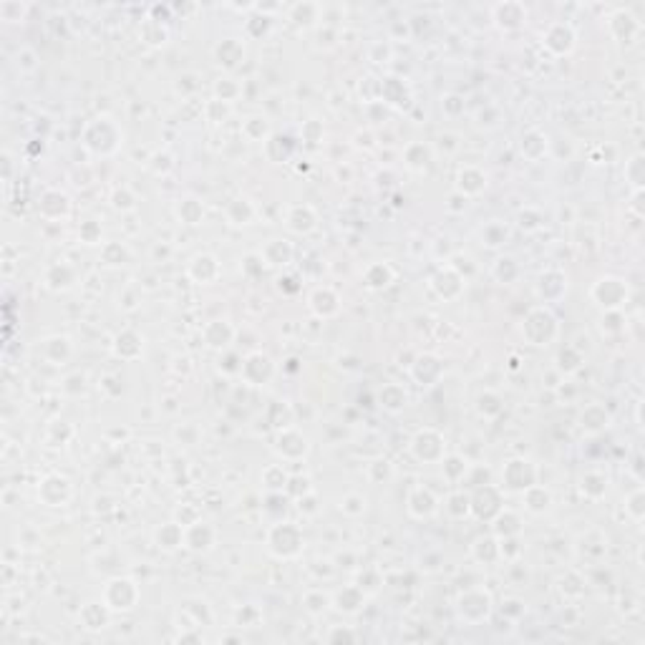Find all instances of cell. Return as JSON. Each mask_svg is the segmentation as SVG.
<instances>
[{"instance_id":"cell-1","label":"cell","mask_w":645,"mask_h":645,"mask_svg":"<svg viewBox=\"0 0 645 645\" xmlns=\"http://www.w3.org/2000/svg\"><path fill=\"white\" fill-rule=\"evenodd\" d=\"M542 43L555 56H564V53H570L575 48V30L567 23H552L542 33Z\"/></svg>"},{"instance_id":"cell-2","label":"cell","mask_w":645,"mask_h":645,"mask_svg":"<svg viewBox=\"0 0 645 645\" xmlns=\"http://www.w3.org/2000/svg\"><path fill=\"white\" fill-rule=\"evenodd\" d=\"M491 18L497 21L502 30H517L527 21V8L517 0H504V3H497L491 8Z\"/></svg>"},{"instance_id":"cell-3","label":"cell","mask_w":645,"mask_h":645,"mask_svg":"<svg viewBox=\"0 0 645 645\" xmlns=\"http://www.w3.org/2000/svg\"><path fill=\"white\" fill-rule=\"evenodd\" d=\"M524 336L535 345H544L555 336V318L547 310H532L524 322Z\"/></svg>"},{"instance_id":"cell-4","label":"cell","mask_w":645,"mask_h":645,"mask_svg":"<svg viewBox=\"0 0 645 645\" xmlns=\"http://www.w3.org/2000/svg\"><path fill=\"white\" fill-rule=\"evenodd\" d=\"M593 295L600 300V305H605V308H617L620 303H623V298L628 295V290H625V285L620 283V280H600L597 283V287L593 290Z\"/></svg>"},{"instance_id":"cell-5","label":"cell","mask_w":645,"mask_h":645,"mask_svg":"<svg viewBox=\"0 0 645 645\" xmlns=\"http://www.w3.org/2000/svg\"><path fill=\"white\" fill-rule=\"evenodd\" d=\"M300 535L293 524H280L270 532V547L275 555H283V557H293L295 552L300 550V544H290V537Z\"/></svg>"},{"instance_id":"cell-6","label":"cell","mask_w":645,"mask_h":645,"mask_svg":"<svg viewBox=\"0 0 645 645\" xmlns=\"http://www.w3.org/2000/svg\"><path fill=\"white\" fill-rule=\"evenodd\" d=\"M240 371L245 373V378H247L249 383H265L272 376V363L267 356L255 353V356H249V358L245 360V366H242Z\"/></svg>"},{"instance_id":"cell-7","label":"cell","mask_w":645,"mask_h":645,"mask_svg":"<svg viewBox=\"0 0 645 645\" xmlns=\"http://www.w3.org/2000/svg\"><path fill=\"white\" fill-rule=\"evenodd\" d=\"M610 33L617 38V41H631L635 33H638V21L631 10H615L610 15Z\"/></svg>"},{"instance_id":"cell-8","label":"cell","mask_w":645,"mask_h":645,"mask_svg":"<svg viewBox=\"0 0 645 645\" xmlns=\"http://www.w3.org/2000/svg\"><path fill=\"white\" fill-rule=\"evenodd\" d=\"M68 482L63 477H48L45 479L43 484H41V499H43L45 504L48 506H59V504H63L68 499Z\"/></svg>"},{"instance_id":"cell-9","label":"cell","mask_w":645,"mask_h":645,"mask_svg":"<svg viewBox=\"0 0 645 645\" xmlns=\"http://www.w3.org/2000/svg\"><path fill=\"white\" fill-rule=\"evenodd\" d=\"M413 451H416L418 459L436 462L441 456V436L436 431H421L413 439Z\"/></svg>"},{"instance_id":"cell-10","label":"cell","mask_w":645,"mask_h":645,"mask_svg":"<svg viewBox=\"0 0 645 645\" xmlns=\"http://www.w3.org/2000/svg\"><path fill=\"white\" fill-rule=\"evenodd\" d=\"M278 451L287 459H300L305 451H308V444H305V436H300L298 431H285L280 433L278 439Z\"/></svg>"},{"instance_id":"cell-11","label":"cell","mask_w":645,"mask_h":645,"mask_svg":"<svg viewBox=\"0 0 645 645\" xmlns=\"http://www.w3.org/2000/svg\"><path fill=\"white\" fill-rule=\"evenodd\" d=\"M504 471V479H506V487H512V489H527V487H532V469H529L527 462H522V459H517V462L506 464Z\"/></svg>"},{"instance_id":"cell-12","label":"cell","mask_w":645,"mask_h":645,"mask_svg":"<svg viewBox=\"0 0 645 645\" xmlns=\"http://www.w3.org/2000/svg\"><path fill=\"white\" fill-rule=\"evenodd\" d=\"M287 227L293 232H310L316 227V212L310 207H293L287 217Z\"/></svg>"},{"instance_id":"cell-13","label":"cell","mask_w":645,"mask_h":645,"mask_svg":"<svg viewBox=\"0 0 645 645\" xmlns=\"http://www.w3.org/2000/svg\"><path fill=\"white\" fill-rule=\"evenodd\" d=\"M205 340H207L209 348H225V345L232 340V328L222 320L209 322V325L205 328Z\"/></svg>"},{"instance_id":"cell-14","label":"cell","mask_w":645,"mask_h":645,"mask_svg":"<svg viewBox=\"0 0 645 645\" xmlns=\"http://www.w3.org/2000/svg\"><path fill=\"white\" fill-rule=\"evenodd\" d=\"M190 275L194 280H199V283H207V280H212L214 275H217V260L209 255H199L192 260L190 265Z\"/></svg>"},{"instance_id":"cell-15","label":"cell","mask_w":645,"mask_h":645,"mask_svg":"<svg viewBox=\"0 0 645 645\" xmlns=\"http://www.w3.org/2000/svg\"><path fill=\"white\" fill-rule=\"evenodd\" d=\"M242 56H245V48H242V43L235 41V38H225V41L217 45V61L225 63V66H235L237 61H242Z\"/></svg>"},{"instance_id":"cell-16","label":"cell","mask_w":645,"mask_h":645,"mask_svg":"<svg viewBox=\"0 0 645 645\" xmlns=\"http://www.w3.org/2000/svg\"><path fill=\"white\" fill-rule=\"evenodd\" d=\"M409 509H411V514H416V517H429V514L436 509V499L426 489H416L409 497Z\"/></svg>"},{"instance_id":"cell-17","label":"cell","mask_w":645,"mask_h":645,"mask_svg":"<svg viewBox=\"0 0 645 645\" xmlns=\"http://www.w3.org/2000/svg\"><path fill=\"white\" fill-rule=\"evenodd\" d=\"M484 184H487V176L477 169L467 167L459 172V187H462L464 194H477V192L484 190Z\"/></svg>"},{"instance_id":"cell-18","label":"cell","mask_w":645,"mask_h":645,"mask_svg":"<svg viewBox=\"0 0 645 645\" xmlns=\"http://www.w3.org/2000/svg\"><path fill=\"white\" fill-rule=\"evenodd\" d=\"M310 303H313V310H316L318 316H333L338 310V298L328 287H325V290H316L313 298H310Z\"/></svg>"},{"instance_id":"cell-19","label":"cell","mask_w":645,"mask_h":645,"mask_svg":"<svg viewBox=\"0 0 645 645\" xmlns=\"http://www.w3.org/2000/svg\"><path fill=\"white\" fill-rule=\"evenodd\" d=\"M318 15H320V6H316V3H295L290 8V18L305 28L313 25V21H318Z\"/></svg>"},{"instance_id":"cell-20","label":"cell","mask_w":645,"mask_h":645,"mask_svg":"<svg viewBox=\"0 0 645 645\" xmlns=\"http://www.w3.org/2000/svg\"><path fill=\"white\" fill-rule=\"evenodd\" d=\"M265 257H267L270 265H285V263H290V257H293V247L283 240H272L270 245H267V249H265Z\"/></svg>"},{"instance_id":"cell-21","label":"cell","mask_w":645,"mask_h":645,"mask_svg":"<svg viewBox=\"0 0 645 645\" xmlns=\"http://www.w3.org/2000/svg\"><path fill=\"white\" fill-rule=\"evenodd\" d=\"M391 278H393V272L389 270V265H371L366 272V283L368 287H373V290H381V287H386L391 283Z\"/></svg>"},{"instance_id":"cell-22","label":"cell","mask_w":645,"mask_h":645,"mask_svg":"<svg viewBox=\"0 0 645 645\" xmlns=\"http://www.w3.org/2000/svg\"><path fill=\"white\" fill-rule=\"evenodd\" d=\"M25 15H28V6L25 3H15V0L0 3V18L6 23H23Z\"/></svg>"},{"instance_id":"cell-23","label":"cell","mask_w":645,"mask_h":645,"mask_svg":"<svg viewBox=\"0 0 645 645\" xmlns=\"http://www.w3.org/2000/svg\"><path fill=\"white\" fill-rule=\"evenodd\" d=\"M252 207H249V202L247 199H235L232 205H229V209H227V217L235 225H249V220H252Z\"/></svg>"},{"instance_id":"cell-24","label":"cell","mask_w":645,"mask_h":645,"mask_svg":"<svg viewBox=\"0 0 645 645\" xmlns=\"http://www.w3.org/2000/svg\"><path fill=\"white\" fill-rule=\"evenodd\" d=\"M126 348H134L136 353H141L139 338L134 336V333H124V336L116 338V353L121 356V358H136V356H134V353H129Z\"/></svg>"},{"instance_id":"cell-25","label":"cell","mask_w":645,"mask_h":645,"mask_svg":"<svg viewBox=\"0 0 645 645\" xmlns=\"http://www.w3.org/2000/svg\"><path fill=\"white\" fill-rule=\"evenodd\" d=\"M156 540H159L164 547H176V544H182V529L176 527V524H167V527H161L159 532H156Z\"/></svg>"},{"instance_id":"cell-26","label":"cell","mask_w":645,"mask_h":645,"mask_svg":"<svg viewBox=\"0 0 645 645\" xmlns=\"http://www.w3.org/2000/svg\"><path fill=\"white\" fill-rule=\"evenodd\" d=\"M184 209V220H187V225H197L199 220H202V207L194 202V199H187L182 207H179V212Z\"/></svg>"},{"instance_id":"cell-27","label":"cell","mask_w":645,"mask_h":645,"mask_svg":"<svg viewBox=\"0 0 645 645\" xmlns=\"http://www.w3.org/2000/svg\"><path fill=\"white\" fill-rule=\"evenodd\" d=\"M628 509L633 512V517H635V520H640V517H643V494H640V491H635V494L628 499Z\"/></svg>"},{"instance_id":"cell-28","label":"cell","mask_w":645,"mask_h":645,"mask_svg":"<svg viewBox=\"0 0 645 645\" xmlns=\"http://www.w3.org/2000/svg\"><path fill=\"white\" fill-rule=\"evenodd\" d=\"M449 504H451V512L456 514H467V509H469V499L462 497V494H456V497L449 499Z\"/></svg>"},{"instance_id":"cell-29","label":"cell","mask_w":645,"mask_h":645,"mask_svg":"<svg viewBox=\"0 0 645 645\" xmlns=\"http://www.w3.org/2000/svg\"><path fill=\"white\" fill-rule=\"evenodd\" d=\"M114 205L124 207V209H126V207H134V199L126 194V190H124V194H121V192H116V194H114Z\"/></svg>"},{"instance_id":"cell-30","label":"cell","mask_w":645,"mask_h":645,"mask_svg":"<svg viewBox=\"0 0 645 645\" xmlns=\"http://www.w3.org/2000/svg\"><path fill=\"white\" fill-rule=\"evenodd\" d=\"M18 56H23V68H28V71H30V68L36 66V53H33V51H28V48H23V51L18 53Z\"/></svg>"}]
</instances>
